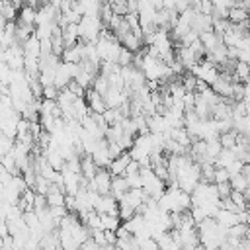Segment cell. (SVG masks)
Instances as JSON below:
<instances>
[{"mask_svg": "<svg viewBox=\"0 0 250 250\" xmlns=\"http://www.w3.org/2000/svg\"><path fill=\"white\" fill-rule=\"evenodd\" d=\"M127 189H129V186H127V182H125V178H123V176H111L109 193H111L115 199L123 197V195L127 193Z\"/></svg>", "mask_w": 250, "mask_h": 250, "instance_id": "3", "label": "cell"}, {"mask_svg": "<svg viewBox=\"0 0 250 250\" xmlns=\"http://www.w3.org/2000/svg\"><path fill=\"white\" fill-rule=\"evenodd\" d=\"M199 41H201V45L205 47V53L207 51H211V49H215L219 43H221V35L219 33H215L213 29H207V31H201L199 35Z\"/></svg>", "mask_w": 250, "mask_h": 250, "instance_id": "2", "label": "cell"}, {"mask_svg": "<svg viewBox=\"0 0 250 250\" xmlns=\"http://www.w3.org/2000/svg\"><path fill=\"white\" fill-rule=\"evenodd\" d=\"M35 10H37V8L25 4V6H21V8L18 10V18H16V20L21 21V23H33V25H35Z\"/></svg>", "mask_w": 250, "mask_h": 250, "instance_id": "8", "label": "cell"}, {"mask_svg": "<svg viewBox=\"0 0 250 250\" xmlns=\"http://www.w3.org/2000/svg\"><path fill=\"white\" fill-rule=\"evenodd\" d=\"M96 170H98V166H96V162L92 160V156L86 154V152L80 154V174H82L86 180H90Z\"/></svg>", "mask_w": 250, "mask_h": 250, "instance_id": "4", "label": "cell"}, {"mask_svg": "<svg viewBox=\"0 0 250 250\" xmlns=\"http://www.w3.org/2000/svg\"><path fill=\"white\" fill-rule=\"evenodd\" d=\"M76 25H78V37L82 41H96L100 29L104 27V23L98 16H82Z\"/></svg>", "mask_w": 250, "mask_h": 250, "instance_id": "1", "label": "cell"}, {"mask_svg": "<svg viewBox=\"0 0 250 250\" xmlns=\"http://www.w3.org/2000/svg\"><path fill=\"white\" fill-rule=\"evenodd\" d=\"M4 27H6V18L0 14V35H2V31H4Z\"/></svg>", "mask_w": 250, "mask_h": 250, "instance_id": "14", "label": "cell"}, {"mask_svg": "<svg viewBox=\"0 0 250 250\" xmlns=\"http://www.w3.org/2000/svg\"><path fill=\"white\" fill-rule=\"evenodd\" d=\"M131 62H133V51H129L127 47L121 45V49H119V53H117V61H115V64H119V66H127V64H131Z\"/></svg>", "mask_w": 250, "mask_h": 250, "instance_id": "11", "label": "cell"}, {"mask_svg": "<svg viewBox=\"0 0 250 250\" xmlns=\"http://www.w3.org/2000/svg\"><path fill=\"white\" fill-rule=\"evenodd\" d=\"M94 76H96V74H92V72H88V70H84V68H78V72H76L74 80H76L82 88H90V86H92Z\"/></svg>", "mask_w": 250, "mask_h": 250, "instance_id": "10", "label": "cell"}, {"mask_svg": "<svg viewBox=\"0 0 250 250\" xmlns=\"http://www.w3.org/2000/svg\"><path fill=\"white\" fill-rule=\"evenodd\" d=\"M121 225V219L117 215H109V213H100V229L102 230H115Z\"/></svg>", "mask_w": 250, "mask_h": 250, "instance_id": "7", "label": "cell"}, {"mask_svg": "<svg viewBox=\"0 0 250 250\" xmlns=\"http://www.w3.org/2000/svg\"><path fill=\"white\" fill-rule=\"evenodd\" d=\"M227 20H229L230 23H240V21L248 20V8H242V6L234 4L232 8H229V12H227Z\"/></svg>", "mask_w": 250, "mask_h": 250, "instance_id": "5", "label": "cell"}, {"mask_svg": "<svg viewBox=\"0 0 250 250\" xmlns=\"http://www.w3.org/2000/svg\"><path fill=\"white\" fill-rule=\"evenodd\" d=\"M64 88H66L70 94H74V96H84V90H86V88H82L74 78H70V80H68V84H66Z\"/></svg>", "mask_w": 250, "mask_h": 250, "instance_id": "12", "label": "cell"}, {"mask_svg": "<svg viewBox=\"0 0 250 250\" xmlns=\"http://www.w3.org/2000/svg\"><path fill=\"white\" fill-rule=\"evenodd\" d=\"M0 14L6 18V21H16V18H18V8H16L10 0H4V2L0 4Z\"/></svg>", "mask_w": 250, "mask_h": 250, "instance_id": "9", "label": "cell"}, {"mask_svg": "<svg viewBox=\"0 0 250 250\" xmlns=\"http://www.w3.org/2000/svg\"><path fill=\"white\" fill-rule=\"evenodd\" d=\"M35 31V25L33 23H21L16 20V41L18 43H23L27 37H31Z\"/></svg>", "mask_w": 250, "mask_h": 250, "instance_id": "6", "label": "cell"}, {"mask_svg": "<svg viewBox=\"0 0 250 250\" xmlns=\"http://www.w3.org/2000/svg\"><path fill=\"white\" fill-rule=\"evenodd\" d=\"M59 94V88L55 84H49V86H43V92H41V98H47V100H55Z\"/></svg>", "mask_w": 250, "mask_h": 250, "instance_id": "13", "label": "cell"}]
</instances>
